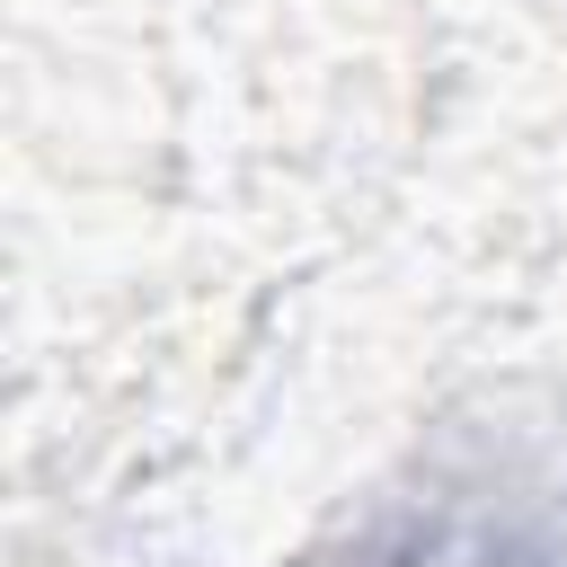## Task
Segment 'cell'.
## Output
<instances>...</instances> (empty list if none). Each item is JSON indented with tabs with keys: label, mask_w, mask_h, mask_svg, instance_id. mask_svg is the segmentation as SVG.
Returning a JSON list of instances; mask_svg holds the SVG:
<instances>
[{
	"label": "cell",
	"mask_w": 567,
	"mask_h": 567,
	"mask_svg": "<svg viewBox=\"0 0 567 567\" xmlns=\"http://www.w3.org/2000/svg\"><path fill=\"white\" fill-rule=\"evenodd\" d=\"M328 567H558L540 549V532L523 514H487V505H443V514H399L372 540H354Z\"/></svg>",
	"instance_id": "1"
}]
</instances>
